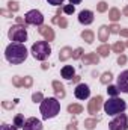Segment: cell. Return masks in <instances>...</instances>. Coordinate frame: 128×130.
<instances>
[{
  "mask_svg": "<svg viewBox=\"0 0 128 130\" xmlns=\"http://www.w3.org/2000/svg\"><path fill=\"white\" fill-rule=\"evenodd\" d=\"M27 55H29V52H27V48L23 42H11L5 50L6 61L12 65L23 64L27 59Z\"/></svg>",
  "mask_w": 128,
  "mask_h": 130,
  "instance_id": "1",
  "label": "cell"
},
{
  "mask_svg": "<svg viewBox=\"0 0 128 130\" xmlns=\"http://www.w3.org/2000/svg\"><path fill=\"white\" fill-rule=\"evenodd\" d=\"M39 109H41V113H42V120H51L60 112V101L56 97L44 98L41 101Z\"/></svg>",
  "mask_w": 128,
  "mask_h": 130,
  "instance_id": "2",
  "label": "cell"
},
{
  "mask_svg": "<svg viewBox=\"0 0 128 130\" xmlns=\"http://www.w3.org/2000/svg\"><path fill=\"white\" fill-rule=\"evenodd\" d=\"M127 109V103L125 100L119 97H110L107 101H104V110L107 115H112V117H116L119 113H124Z\"/></svg>",
  "mask_w": 128,
  "mask_h": 130,
  "instance_id": "3",
  "label": "cell"
},
{
  "mask_svg": "<svg viewBox=\"0 0 128 130\" xmlns=\"http://www.w3.org/2000/svg\"><path fill=\"white\" fill-rule=\"evenodd\" d=\"M30 53L35 59L38 61H45L50 55H51V47L47 41H38L35 42L30 48Z\"/></svg>",
  "mask_w": 128,
  "mask_h": 130,
  "instance_id": "4",
  "label": "cell"
},
{
  "mask_svg": "<svg viewBox=\"0 0 128 130\" xmlns=\"http://www.w3.org/2000/svg\"><path fill=\"white\" fill-rule=\"evenodd\" d=\"M8 36H9V39L12 41V42H26L27 41V32H26V27L24 26H20V24H17V26H12L11 29H9V32H8Z\"/></svg>",
  "mask_w": 128,
  "mask_h": 130,
  "instance_id": "5",
  "label": "cell"
},
{
  "mask_svg": "<svg viewBox=\"0 0 128 130\" xmlns=\"http://www.w3.org/2000/svg\"><path fill=\"white\" fill-rule=\"evenodd\" d=\"M109 129L110 130H127L128 129V118L125 113H119L116 115L110 123H109Z\"/></svg>",
  "mask_w": 128,
  "mask_h": 130,
  "instance_id": "6",
  "label": "cell"
},
{
  "mask_svg": "<svg viewBox=\"0 0 128 130\" xmlns=\"http://www.w3.org/2000/svg\"><path fill=\"white\" fill-rule=\"evenodd\" d=\"M24 21H26V24H32V26H42V23H44V15H42L39 11L32 9V11H29V12L24 15Z\"/></svg>",
  "mask_w": 128,
  "mask_h": 130,
  "instance_id": "7",
  "label": "cell"
},
{
  "mask_svg": "<svg viewBox=\"0 0 128 130\" xmlns=\"http://www.w3.org/2000/svg\"><path fill=\"white\" fill-rule=\"evenodd\" d=\"M74 95H75V98H78V100H86V98H89V95H91V89H89L88 85L80 83V85L75 86Z\"/></svg>",
  "mask_w": 128,
  "mask_h": 130,
  "instance_id": "8",
  "label": "cell"
},
{
  "mask_svg": "<svg viewBox=\"0 0 128 130\" xmlns=\"http://www.w3.org/2000/svg\"><path fill=\"white\" fill-rule=\"evenodd\" d=\"M118 89L124 94H128V70L122 71L119 76H118Z\"/></svg>",
  "mask_w": 128,
  "mask_h": 130,
  "instance_id": "9",
  "label": "cell"
},
{
  "mask_svg": "<svg viewBox=\"0 0 128 130\" xmlns=\"http://www.w3.org/2000/svg\"><path fill=\"white\" fill-rule=\"evenodd\" d=\"M78 21H80L81 24H84V26L92 24V23H94V12L89 11V9L81 11V12L78 14Z\"/></svg>",
  "mask_w": 128,
  "mask_h": 130,
  "instance_id": "10",
  "label": "cell"
},
{
  "mask_svg": "<svg viewBox=\"0 0 128 130\" xmlns=\"http://www.w3.org/2000/svg\"><path fill=\"white\" fill-rule=\"evenodd\" d=\"M24 130H42V123L36 118H27L26 124H24Z\"/></svg>",
  "mask_w": 128,
  "mask_h": 130,
  "instance_id": "11",
  "label": "cell"
},
{
  "mask_svg": "<svg viewBox=\"0 0 128 130\" xmlns=\"http://www.w3.org/2000/svg\"><path fill=\"white\" fill-rule=\"evenodd\" d=\"M60 74H62V77H63V79L71 80V79H74V76H75V70H74V67H72V65H65L63 68L60 70Z\"/></svg>",
  "mask_w": 128,
  "mask_h": 130,
  "instance_id": "12",
  "label": "cell"
},
{
  "mask_svg": "<svg viewBox=\"0 0 128 130\" xmlns=\"http://www.w3.org/2000/svg\"><path fill=\"white\" fill-rule=\"evenodd\" d=\"M101 101H102V98H101V97H95L92 101H91L89 110H91L92 113H95V110H98V109H99V106H101Z\"/></svg>",
  "mask_w": 128,
  "mask_h": 130,
  "instance_id": "13",
  "label": "cell"
},
{
  "mask_svg": "<svg viewBox=\"0 0 128 130\" xmlns=\"http://www.w3.org/2000/svg\"><path fill=\"white\" fill-rule=\"evenodd\" d=\"M24 124H26V120H24L23 113H17L15 118H14V126H17V127H24Z\"/></svg>",
  "mask_w": 128,
  "mask_h": 130,
  "instance_id": "14",
  "label": "cell"
},
{
  "mask_svg": "<svg viewBox=\"0 0 128 130\" xmlns=\"http://www.w3.org/2000/svg\"><path fill=\"white\" fill-rule=\"evenodd\" d=\"M107 92H109L110 97H118V94H119L121 91L118 89V86H109V88H107Z\"/></svg>",
  "mask_w": 128,
  "mask_h": 130,
  "instance_id": "15",
  "label": "cell"
},
{
  "mask_svg": "<svg viewBox=\"0 0 128 130\" xmlns=\"http://www.w3.org/2000/svg\"><path fill=\"white\" fill-rule=\"evenodd\" d=\"M74 11H75V8H74V5H71V3H69V5H66V6L63 8V12L66 14V15L74 14Z\"/></svg>",
  "mask_w": 128,
  "mask_h": 130,
  "instance_id": "16",
  "label": "cell"
},
{
  "mask_svg": "<svg viewBox=\"0 0 128 130\" xmlns=\"http://www.w3.org/2000/svg\"><path fill=\"white\" fill-rule=\"evenodd\" d=\"M54 88H56V92H57V95H60V97H63V95H65L63 86H62V85H59V83L56 82V83H54Z\"/></svg>",
  "mask_w": 128,
  "mask_h": 130,
  "instance_id": "17",
  "label": "cell"
},
{
  "mask_svg": "<svg viewBox=\"0 0 128 130\" xmlns=\"http://www.w3.org/2000/svg\"><path fill=\"white\" fill-rule=\"evenodd\" d=\"M81 36H83L88 42H92V41H94V35H92L91 32H83L81 33Z\"/></svg>",
  "mask_w": 128,
  "mask_h": 130,
  "instance_id": "18",
  "label": "cell"
},
{
  "mask_svg": "<svg viewBox=\"0 0 128 130\" xmlns=\"http://www.w3.org/2000/svg\"><path fill=\"white\" fill-rule=\"evenodd\" d=\"M41 33H44L45 36H48V39H51V38H53V32H51L48 27H42V29H41Z\"/></svg>",
  "mask_w": 128,
  "mask_h": 130,
  "instance_id": "19",
  "label": "cell"
},
{
  "mask_svg": "<svg viewBox=\"0 0 128 130\" xmlns=\"http://www.w3.org/2000/svg\"><path fill=\"white\" fill-rule=\"evenodd\" d=\"M0 130H18L17 126H9V124H6V123H3L2 124V129Z\"/></svg>",
  "mask_w": 128,
  "mask_h": 130,
  "instance_id": "20",
  "label": "cell"
},
{
  "mask_svg": "<svg viewBox=\"0 0 128 130\" xmlns=\"http://www.w3.org/2000/svg\"><path fill=\"white\" fill-rule=\"evenodd\" d=\"M68 110H69V112H72V113H75V112H81V107L74 104V106H69V107H68Z\"/></svg>",
  "mask_w": 128,
  "mask_h": 130,
  "instance_id": "21",
  "label": "cell"
},
{
  "mask_svg": "<svg viewBox=\"0 0 128 130\" xmlns=\"http://www.w3.org/2000/svg\"><path fill=\"white\" fill-rule=\"evenodd\" d=\"M47 2H48V5H53V6H60L65 0H47Z\"/></svg>",
  "mask_w": 128,
  "mask_h": 130,
  "instance_id": "22",
  "label": "cell"
},
{
  "mask_svg": "<svg viewBox=\"0 0 128 130\" xmlns=\"http://www.w3.org/2000/svg\"><path fill=\"white\" fill-rule=\"evenodd\" d=\"M9 9H11V11H17V9H18V5H17L15 2H9Z\"/></svg>",
  "mask_w": 128,
  "mask_h": 130,
  "instance_id": "23",
  "label": "cell"
},
{
  "mask_svg": "<svg viewBox=\"0 0 128 130\" xmlns=\"http://www.w3.org/2000/svg\"><path fill=\"white\" fill-rule=\"evenodd\" d=\"M99 53H101L102 56H107V55H109V48H107V47H101V48H99Z\"/></svg>",
  "mask_w": 128,
  "mask_h": 130,
  "instance_id": "24",
  "label": "cell"
},
{
  "mask_svg": "<svg viewBox=\"0 0 128 130\" xmlns=\"http://www.w3.org/2000/svg\"><path fill=\"white\" fill-rule=\"evenodd\" d=\"M110 79H112V74H110V73H105V74L102 76V82H104V83H105L107 80L110 82Z\"/></svg>",
  "mask_w": 128,
  "mask_h": 130,
  "instance_id": "25",
  "label": "cell"
},
{
  "mask_svg": "<svg viewBox=\"0 0 128 130\" xmlns=\"http://www.w3.org/2000/svg\"><path fill=\"white\" fill-rule=\"evenodd\" d=\"M105 8H107V6H105V3H104V2H101V3L98 5V11H101V12H102V11H105Z\"/></svg>",
  "mask_w": 128,
  "mask_h": 130,
  "instance_id": "26",
  "label": "cell"
},
{
  "mask_svg": "<svg viewBox=\"0 0 128 130\" xmlns=\"http://www.w3.org/2000/svg\"><path fill=\"white\" fill-rule=\"evenodd\" d=\"M39 100H42V95L38 92V94H33V101L36 103V101H39Z\"/></svg>",
  "mask_w": 128,
  "mask_h": 130,
  "instance_id": "27",
  "label": "cell"
},
{
  "mask_svg": "<svg viewBox=\"0 0 128 130\" xmlns=\"http://www.w3.org/2000/svg\"><path fill=\"white\" fill-rule=\"evenodd\" d=\"M105 33H107V27H101V39H105Z\"/></svg>",
  "mask_w": 128,
  "mask_h": 130,
  "instance_id": "28",
  "label": "cell"
},
{
  "mask_svg": "<svg viewBox=\"0 0 128 130\" xmlns=\"http://www.w3.org/2000/svg\"><path fill=\"white\" fill-rule=\"evenodd\" d=\"M115 50H116V52H122V50H124V45H122V44H116V45H115Z\"/></svg>",
  "mask_w": 128,
  "mask_h": 130,
  "instance_id": "29",
  "label": "cell"
},
{
  "mask_svg": "<svg viewBox=\"0 0 128 130\" xmlns=\"http://www.w3.org/2000/svg\"><path fill=\"white\" fill-rule=\"evenodd\" d=\"M116 18H118V11L113 9V11H112V20H116Z\"/></svg>",
  "mask_w": 128,
  "mask_h": 130,
  "instance_id": "30",
  "label": "cell"
},
{
  "mask_svg": "<svg viewBox=\"0 0 128 130\" xmlns=\"http://www.w3.org/2000/svg\"><path fill=\"white\" fill-rule=\"evenodd\" d=\"M94 124H95V121H88L86 123V127L88 129H94Z\"/></svg>",
  "mask_w": 128,
  "mask_h": 130,
  "instance_id": "31",
  "label": "cell"
},
{
  "mask_svg": "<svg viewBox=\"0 0 128 130\" xmlns=\"http://www.w3.org/2000/svg\"><path fill=\"white\" fill-rule=\"evenodd\" d=\"M69 3L71 5H78V3H81V0H69Z\"/></svg>",
  "mask_w": 128,
  "mask_h": 130,
  "instance_id": "32",
  "label": "cell"
},
{
  "mask_svg": "<svg viewBox=\"0 0 128 130\" xmlns=\"http://www.w3.org/2000/svg\"><path fill=\"white\" fill-rule=\"evenodd\" d=\"M80 53H81V50L78 48V50H77V52L74 53V58H80Z\"/></svg>",
  "mask_w": 128,
  "mask_h": 130,
  "instance_id": "33",
  "label": "cell"
},
{
  "mask_svg": "<svg viewBox=\"0 0 128 130\" xmlns=\"http://www.w3.org/2000/svg\"><path fill=\"white\" fill-rule=\"evenodd\" d=\"M66 56H68V48H65V50H63V55H62L60 58H62V59H65Z\"/></svg>",
  "mask_w": 128,
  "mask_h": 130,
  "instance_id": "34",
  "label": "cell"
},
{
  "mask_svg": "<svg viewBox=\"0 0 128 130\" xmlns=\"http://www.w3.org/2000/svg\"><path fill=\"white\" fill-rule=\"evenodd\" d=\"M118 62H119V64H124V62H125V58H124V56H122V58H119V59H118Z\"/></svg>",
  "mask_w": 128,
  "mask_h": 130,
  "instance_id": "35",
  "label": "cell"
}]
</instances>
